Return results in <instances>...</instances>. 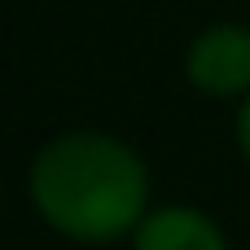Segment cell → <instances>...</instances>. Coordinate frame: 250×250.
<instances>
[{"label":"cell","instance_id":"1","mask_svg":"<svg viewBox=\"0 0 250 250\" xmlns=\"http://www.w3.org/2000/svg\"><path fill=\"white\" fill-rule=\"evenodd\" d=\"M26 193L53 233L101 246L132 237L149 215V167L127 141L79 127L35 149Z\"/></svg>","mask_w":250,"mask_h":250},{"label":"cell","instance_id":"3","mask_svg":"<svg viewBox=\"0 0 250 250\" xmlns=\"http://www.w3.org/2000/svg\"><path fill=\"white\" fill-rule=\"evenodd\" d=\"M132 250H229V237L207 211L176 202V207H154L136 224Z\"/></svg>","mask_w":250,"mask_h":250},{"label":"cell","instance_id":"4","mask_svg":"<svg viewBox=\"0 0 250 250\" xmlns=\"http://www.w3.org/2000/svg\"><path fill=\"white\" fill-rule=\"evenodd\" d=\"M233 132H237V149H242V158L250 163V97H242V105H237V123H233Z\"/></svg>","mask_w":250,"mask_h":250},{"label":"cell","instance_id":"2","mask_svg":"<svg viewBox=\"0 0 250 250\" xmlns=\"http://www.w3.org/2000/svg\"><path fill=\"white\" fill-rule=\"evenodd\" d=\"M185 75L202 97H215V101L250 97V26L215 22L198 31L185 53Z\"/></svg>","mask_w":250,"mask_h":250}]
</instances>
